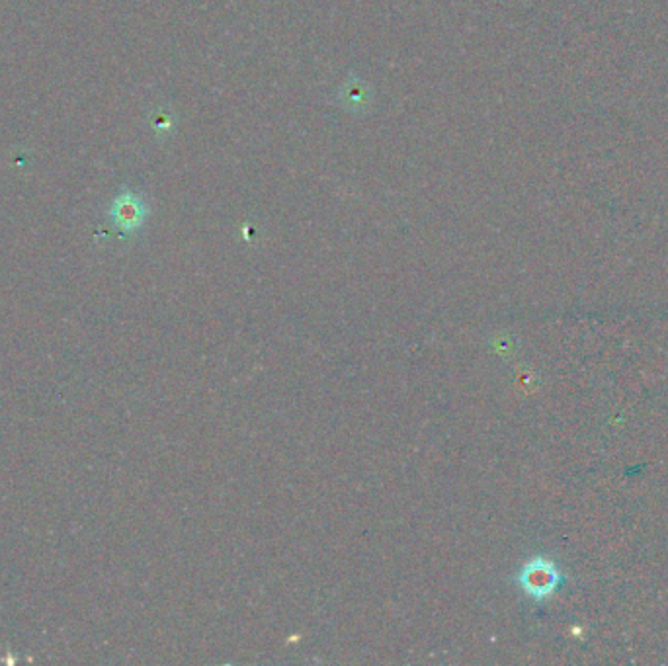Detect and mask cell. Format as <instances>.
Segmentation results:
<instances>
[{"instance_id":"obj_1","label":"cell","mask_w":668,"mask_h":666,"mask_svg":"<svg viewBox=\"0 0 668 666\" xmlns=\"http://www.w3.org/2000/svg\"><path fill=\"white\" fill-rule=\"evenodd\" d=\"M561 583H563V577L559 569L555 567L553 561L545 557H534L522 567L518 575V584L522 586V590L538 602L549 598Z\"/></svg>"},{"instance_id":"obj_3","label":"cell","mask_w":668,"mask_h":666,"mask_svg":"<svg viewBox=\"0 0 668 666\" xmlns=\"http://www.w3.org/2000/svg\"><path fill=\"white\" fill-rule=\"evenodd\" d=\"M342 100L346 102L348 110H368V100H370V92L368 86L356 81H348L342 88Z\"/></svg>"},{"instance_id":"obj_2","label":"cell","mask_w":668,"mask_h":666,"mask_svg":"<svg viewBox=\"0 0 668 666\" xmlns=\"http://www.w3.org/2000/svg\"><path fill=\"white\" fill-rule=\"evenodd\" d=\"M149 215V208L145 206L143 198L133 194V192H122L108 209V217L112 219V223L124 233V235H131L135 231H139L145 223Z\"/></svg>"}]
</instances>
